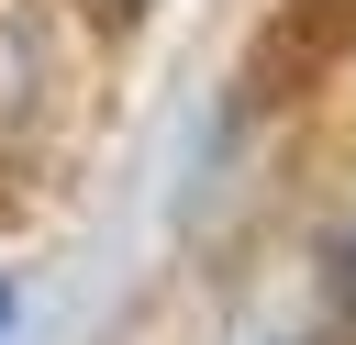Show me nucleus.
<instances>
[{
  "label": "nucleus",
  "instance_id": "f257e3e1",
  "mask_svg": "<svg viewBox=\"0 0 356 345\" xmlns=\"http://www.w3.org/2000/svg\"><path fill=\"white\" fill-rule=\"evenodd\" d=\"M345 56H356V0H267V22L245 45V111L312 100Z\"/></svg>",
  "mask_w": 356,
  "mask_h": 345
},
{
  "label": "nucleus",
  "instance_id": "f03ea898",
  "mask_svg": "<svg viewBox=\"0 0 356 345\" xmlns=\"http://www.w3.org/2000/svg\"><path fill=\"white\" fill-rule=\"evenodd\" d=\"M345 312H356V234H345Z\"/></svg>",
  "mask_w": 356,
  "mask_h": 345
},
{
  "label": "nucleus",
  "instance_id": "20e7f679",
  "mask_svg": "<svg viewBox=\"0 0 356 345\" xmlns=\"http://www.w3.org/2000/svg\"><path fill=\"white\" fill-rule=\"evenodd\" d=\"M111 11H145V0H111Z\"/></svg>",
  "mask_w": 356,
  "mask_h": 345
},
{
  "label": "nucleus",
  "instance_id": "7ed1b4c3",
  "mask_svg": "<svg viewBox=\"0 0 356 345\" xmlns=\"http://www.w3.org/2000/svg\"><path fill=\"white\" fill-rule=\"evenodd\" d=\"M0 334H11V278H0Z\"/></svg>",
  "mask_w": 356,
  "mask_h": 345
}]
</instances>
